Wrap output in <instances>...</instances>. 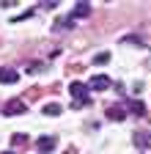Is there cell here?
<instances>
[{
    "instance_id": "cell-11",
    "label": "cell",
    "mask_w": 151,
    "mask_h": 154,
    "mask_svg": "<svg viewBox=\"0 0 151 154\" xmlns=\"http://www.w3.org/2000/svg\"><path fill=\"white\" fill-rule=\"evenodd\" d=\"M71 25H74L71 14H69V17H63V19H58V28H71Z\"/></svg>"
},
{
    "instance_id": "cell-6",
    "label": "cell",
    "mask_w": 151,
    "mask_h": 154,
    "mask_svg": "<svg viewBox=\"0 0 151 154\" xmlns=\"http://www.w3.org/2000/svg\"><path fill=\"white\" fill-rule=\"evenodd\" d=\"M88 14H91V3H85V0L71 8V19H80V17H88Z\"/></svg>"
},
{
    "instance_id": "cell-14",
    "label": "cell",
    "mask_w": 151,
    "mask_h": 154,
    "mask_svg": "<svg viewBox=\"0 0 151 154\" xmlns=\"http://www.w3.org/2000/svg\"><path fill=\"white\" fill-rule=\"evenodd\" d=\"M63 154H71V151H63Z\"/></svg>"
},
{
    "instance_id": "cell-7",
    "label": "cell",
    "mask_w": 151,
    "mask_h": 154,
    "mask_svg": "<svg viewBox=\"0 0 151 154\" xmlns=\"http://www.w3.org/2000/svg\"><path fill=\"white\" fill-rule=\"evenodd\" d=\"M126 110L135 113V116H146V105H143L140 99H129V102H126Z\"/></svg>"
},
{
    "instance_id": "cell-1",
    "label": "cell",
    "mask_w": 151,
    "mask_h": 154,
    "mask_svg": "<svg viewBox=\"0 0 151 154\" xmlns=\"http://www.w3.org/2000/svg\"><path fill=\"white\" fill-rule=\"evenodd\" d=\"M88 91H91V88H88L85 83H77V80L69 85V94H71L74 107H83V105H88V102H91V94H88Z\"/></svg>"
},
{
    "instance_id": "cell-9",
    "label": "cell",
    "mask_w": 151,
    "mask_h": 154,
    "mask_svg": "<svg viewBox=\"0 0 151 154\" xmlns=\"http://www.w3.org/2000/svg\"><path fill=\"white\" fill-rule=\"evenodd\" d=\"M135 146H140V149H148V146H151L148 132H135Z\"/></svg>"
},
{
    "instance_id": "cell-10",
    "label": "cell",
    "mask_w": 151,
    "mask_h": 154,
    "mask_svg": "<svg viewBox=\"0 0 151 154\" xmlns=\"http://www.w3.org/2000/svg\"><path fill=\"white\" fill-rule=\"evenodd\" d=\"M44 116H61V105L58 102H47L44 105Z\"/></svg>"
},
{
    "instance_id": "cell-4",
    "label": "cell",
    "mask_w": 151,
    "mask_h": 154,
    "mask_svg": "<svg viewBox=\"0 0 151 154\" xmlns=\"http://www.w3.org/2000/svg\"><path fill=\"white\" fill-rule=\"evenodd\" d=\"M55 146H58V138H50V135H44V138L36 140V149H39V154H50V151H55Z\"/></svg>"
},
{
    "instance_id": "cell-2",
    "label": "cell",
    "mask_w": 151,
    "mask_h": 154,
    "mask_svg": "<svg viewBox=\"0 0 151 154\" xmlns=\"http://www.w3.org/2000/svg\"><path fill=\"white\" fill-rule=\"evenodd\" d=\"M28 107H25V102L22 99H8L6 105H3V116H22Z\"/></svg>"
},
{
    "instance_id": "cell-12",
    "label": "cell",
    "mask_w": 151,
    "mask_h": 154,
    "mask_svg": "<svg viewBox=\"0 0 151 154\" xmlns=\"http://www.w3.org/2000/svg\"><path fill=\"white\" fill-rule=\"evenodd\" d=\"M93 61H96V63H107V61H110V55H107V52H99Z\"/></svg>"
},
{
    "instance_id": "cell-5",
    "label": "cell",
    "mask_w": 151,
    "mask_h": 154,
    "mask_svg": "<svg viewBox=\"0 0 151 154\" xmlns=\"http://www.w3.org/2000/svg\"><path fill=\"white\" fill-rule=\"evenodd\" d=\"M107 119H110V121H124L126 113H124L121 105H110V107H107Z\"/></svg>"
},
{
    "instance_id": "cell-8",
    "label": "cell",
    "mask_w": 151,
    "mask_h": 154,
    "mask_svg": "<svg viewBox=\"0 0 151 154\" xmlns=\"http://www.w3.org/2000/svg\"><path fill=\"white\" fill-rule=\"evenodd\" d=\"M20 80V74L14 69H0V83H17Z\"/></svg>"
},
{
    "instance_id": "cell-3",
    "label": "cell",
    "mask_w": 151,
    "mask_h": 154,
    "mask_svg": "<svg viewBox=\"0 0 151 154\" xmlns=\"http://www.w3.org/2000/svg\"><path fill=\"white\" fill-rule=\"evenodd\" d=\"M110 85H113V80H110L107 74H96V77H91V83H88L91 91H107Z\"/></svg>"
},
{
    "instance_id": "cell-13",
    "label": "cell",
    "mask_w": 151,
    "mask_h": 154,
    "mask_svg": "<svg viewBox=\"0 0 151 154\" xmlns=\"http://www.w3.org/2000/svg\"><path fill=\"white\" fill-rule=\"evenodd\" d=\"M3 154H14V151H3Z\"/></svg>"
}]
</instances>
